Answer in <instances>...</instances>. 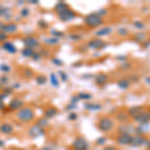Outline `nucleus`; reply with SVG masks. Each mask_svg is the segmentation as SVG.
I'll return each mask as SVG.
<instances>
[{"label": "nucleus", "instance_id": "obj_1", "mask_svg": "<svg viewBox=\"0 0 150 150\" xmlns=\"http://www.w3.org/2000/svg\"><path fill=\"white\" fill-rule=\"evenodd\" d=\"M16 118L22 123H29L35 119V112L32 108L24 106L16 112Z\"/></svg>", "mask_w": 150, "mask_h": 150}, {"label": "nucleus", "instance_id": "obj_2", "mask_svg": "<svg viewBox=\"0 0 150 150\" xmlns=\"http://www.w3.org/2000/svg\"><path fill=\"white\" fill-rule=\"evenodd\" d=\"M96 125H97L99 131H101L103 133H109L112 131L115 127L114 120L111 117H109V116H103V117L99 118Z\"/></svg>", "mask_w": 150, "mask_h": 150}, {"label": "nucleus", "instance_id": "obj_3", "mask_svg": "<svg viewBox=\"0 0 150 150\" xmlns=\"http://www.w3.org/2000/svg\"><path fill=\"white\" fill-rule=\"evenodd\" d=\"M84 23L90 28H97L104 23V20L96 12H93V13L88 14L84 17Z\"/></svg>", "mask_w": 150, "mask_h": 150}, {"label": "nucleus", "instance_id": "obj_4", "mask_svg": "<svg viewBox=\"0 0 150 150\" xmlns=\"http://www.w3.org/2000/svg\"><path fill=\"white\" fill-rule=\"evenodd\" d=\"M90 147L88 140L83 136H77L71 143L72 150H88Z\"/></svg>", "mask_w": 150, "mask_h": 150}, {"label": "nucleus", "instance_id": "obj_5", "mask_svg": "<svg viewBox=\"0 0 150 150\" xmlns=\"http://www.w3.org/2000/svg\"><path fill=\"white\" fill-rule=\"evenodd\" d=\"M133 121L137 124H150V110L145 109L142 111L141 113H139L137 116H135L134 118H132Z\"/></svg>", "mask_w": 150, "mask_h": 150}, {"label": "nucleus", "instance_id": "obj_6", "mask_svg": "<svg viewBox=\"0 0 150 150\" xmlns=\"http://www.w3.org/2000/svg\"><path fill=\"white\" fill-rule=\"evenodd\" d=\"M58 17L63 22H69V21L73 20L76 17V13L75 11L72 10L70 7H67L66 9H64L63 11H61L60 13H58Z\"/></svg>", "mask_w": 150, "mask_h": 150}, {"label": "nucleus", "instance_id": "obj_7", "mask_svg": "<svg viewBox=\"0 0 150 150\" xmlns=\"http://www.w3.org/2000/svg\"><path fill=\"white\" fill-rule=\"evenodd\" d=\"M149 142V139L145 135H139L135 134L132 135V141L130 146L132 147H140V146H146Z\"/></svg>", "mask_w": 150, "mask_h": 150}, {"label": "nucleus", "instance_id": "obj_8", "mask_svg": "<svg viewBox=\"0 0 150 150\" xmlns=\"http://www.w3.org/2000/svg\"><path fill=\"white\" fill-rule=\"evenodd\" d=\"M45 133H46V131H45L44 128L40 127L39 125H37V124H34L33 126H31L28 129L29 137L33 139L38 138V137H41V136H44Z\"/></svg>", "mask_w": 150, "mask_h": 150}, {"label": "nucleus", "instance_id": "obj_9", "mask_svg": "<svg viewBox=\"0 0 150 150\" xmlns=\"http://www.w3.org/2000/svg\"><path fill=\"white\" fill-rule=\"evenodd\" d=\"M132 141V135L127 134V133H123V134H118L115 138V142L117 145L120 146H128L131 144Z\"/></svg>", "mask_w": 150, "mask_h": 150}, {"label": "nucleus", "instance_id": "obj_10", "mask_svg": "<svg viewBox=\"0 0 150 150\" xmlns=\"http://www.w3.org/2000/svg\"><path fill=\"white\" fill-rule=\"evenodd\" d=\"M105 43L102 39L100 38H94V39H91L87 44V47H89L90 49L92 50H99V49H102V48L105 47Z\"/></svg>", "mask_w": 150, "mask_h": 150}, {"label": "nucleus", "instance_id": "obj_11", "mask_svg": "<svg viewBox=\"0 0 150 150\" xmlns=\"http://www.w3.org/2000/svg\"><path fill=\"white\" fill-rule=\"evenodd\" d=\"M135 131V127L133 126L131 123L127 122V123H123L120 124L117 127V133L118 134H123V133H127V134H131Z\"/></svg>", "mask_w": 150, "mask_h": 150}, {"label": "nucleus", "instance_id": "obj_12", "mask_svg": "<svg viewBox=\"0 0 150 150\" xmlns=\"http://www.w3.org/2000/svg\"><path fill=\"white\" fill-rule=\"evenodd\" d=\"M146 109V107L143 105H134L131 106L127 109V114L129 116V118H134L135 116H137L139 113H141L142 111Z\"/></svg>", "mask_w": 150, "mask_h": 150}, {"label": "nucleus", "instance_id": "obj_13", "mask_svg": "<svg viewBox=\"0 0 150 150\" xmlns=\"http://www.w3.org/2000/svg\"><path fill=\"white\" fill-rule=\"evenodd\" d=\"M22 107H24V101L22 100V99H20L18 97L13 98L8 104V108L10 110H13V111H18Z\"/></svg>", "mask_w": 150, "mask_h": 150}, {"label": "nucleus", "instance_id": "obj_14", "mask_svg": "<svg viewBox=\"0 0 150 150\" xmlns=\"http://www.w3.org/2000/svg\"><path fill=\"white\" fill-rule=\"evenodd\" d=\"M113 32V29L110 26H103V27L99 28L98 30L95 31V36L96 37H106L109 36L111 33Z\"/></svg>", "mask_w": 150, "mask_h": 150}, {"label": "nucleus", "instance_id": "obj_15", "mask_svg": "<svg viewBox=\"0 0 150 150\" xmlns=\"http://www.w3.org/2000/svg\"><path fill=\"white\" fill-rule=\"evenodd\" d=\"M22 42H23V44L25 45V47H29V48H35L36 46L39 45V41H38L37 38L32 37V36L23 38Z\"/></svg>", "mask_w": 150, "mask_h": 150}, {"label": "nucleus", "instance_id": "obj_16", "mask_svg": "<svg viewBox=\"0 0 150 150\" xmlns=\"http://www.w3.org/2000/svg\"><path fill=\"white\" fill-rule=\"evenodd\" d=\"M107 82H108V75L107 74L100 72V73H98L95 76V84L99 87L104 86Z\"/></svg>", "mask_w": 150, "mask_h": 150}, {"label": "nucleus", "instance_id": "obj_17", "mask_svg": "<svg viewBox=\"0 0 150 150\" xmlns=\"http://www.w3.org/2000/svg\"><path fill=\"white\" fill-rule=\"evenodd\" d=\"M14 132L13 126L8 122H3L0 124V133L4 135H11Z\"/></svg>", "mask_w": 150, "mask_h": 150}, {"label": "nucleus", "instance_id": "obj_18", "mask_svg": "<svg viewBox=\"0 0 150 150\" xmlns=\"http://www.w3.org/2000/svg\"><path fill=\"white\" fill-rule=\"evenodd\" d=\"M115 119L117 120L118 122L121 123V124L129 122V116L127 114V111H124V110L118 111L115 114Z\"/></svg>", "mask_w": 150, "mask_h": 150}, {"label": "nucleus", "instance_id": "obj_19", "mask_svg": "<svg viewBox=\"0 0 150 150\" xmlns=\"http://www.w3.org/2000/svg\"><path fill=\"white\" fill-rule=\"evenodd\" d=\"M2 48H3L6 52L10 53V54H14V53L17 52V47L12 42H10V41H5V42H3Z\"/></svg>", "mask_w": 150, "mask_h": 150}, {"label": "nucleus", "instance_id": "obj_20", "mask_svg": "<svg viewBox=\"0 0 150 150\" xmlns=\"http://www.w3.org/2000/svg\"><path fill=\"white\" fill-rule=\"evenodd\" d=\"M84 109L88 110V111H93V112H97L102 109V105L99 103H90V102H86L84 103Z\"/></svg>", "mask_w": 150, "mask_h": 150}, {"label": "nucleus", "instance_id": "obj_21", "mask_svg": "<svg viewBox=\"0 0 150 150\" xmlns=\"http://www.w3.org/2000/svg\"><path fill=\"white\" fill-rule=\"evenodd\" d=\"M150 131V124H139L138 126L135 127V134L145 135L147 132Z\"/></svg>", "mask_w": 150, "mask_h": 150}, {"label": "nucleus", "instance_id": "obj_22", "mask_svg": "<svg viewBox=\"0 0 150 150\" xmlns=\"http://www.w3.org/2000/svg\"><path fill=\"white\" fill-rule=\"evenodd\" d=\"M17 25L15 23H7L4 24V27H3V32L6 33L7 35L8 34H13L17 31Z\"/></svg>", "mask_w": 150, "mask_h": 150}, {"label": "nucleus", "instance_id": "obj_23", "mask_svg": "<svg viewBox=\"0 0 150 150\" xmlns=\"http://www.w3.org/2000/svg\"><path fill=\"white\" fill-rule=\"evenodd\" d=\"M58 113V109L56 107H53V106H50L48 107L44 112V117L46 119H51V118L55 117Z\"/></svg>", "mask_w": 150, "mask_h": 150}, {"label": "nucleus", "instance_id": "obj_24", "mask_svg": "<svg viewBox=\"0 0 150 150\" xmlns=\"http://www.w3.org/2000/svg\"><path fill=\"white\" fill-rule=\"evenodd\" d=\"M132 39L134 40L135 42L142 44V43H143L144 41H146V40H147V35H146V33H144V32L135 33V34L132 36Z\"/></svg>", "mask_w": 150, "mask_h": 150}, {"label": "nucleus", "instance_id": "obj_25", "mask_svg": "<svg viewBox=\"0 0 150 150\" xmlns=\"http://www.w3.org/2000/svg\"><path fill=\"white\" fill-rule=\"evenodd\" d=\"M117 86L119 87L120 89H122V90H127L130 87V81L128 80V78L119 79V80L117 81Z\"/></svg>", "mask_w": 150, "mask_h": 150}, {"label": "nucleus", "instance_id": "obj_26", "mask_svg": "<svg viewBox=\"0 0 150 150\" xmlns=\"http://www.w3.org/2000/svg\"><path fill=\"white\" fill-rule=\"evenodd\" d=\"M35 49L34 48H29V47H25L22 49V51H21V54L23 55L24 57L26 58H32V56L34 55L35 53Z\"/></svg>", "mask_w": 150, "mask_h": 150}, {"label": "nucleus", "instance_id": "obj_27", "mask_svg": "<svg viewBox=\"0 0 150 150\" xmlns=\"http://www.w3.org/2000/svg\"><path fill=\"white\" fill-rule=\"evenodd\" d=\"M67 7H69L68 5H67V3H65V2L63 1H60V2H58V3L55 5V11H56V13H60L61 11H63L64 9H66Z\"/></svg>", "mask_w": 150, "mask_h": 150}, {"label": "nucleus", "instance_id": "obj_28", "mask_svg": "<svg viewBox=\"0 0 150 150\" xmlns=\"http://www.w3.org/2000/svg\"><path fill=\"white\" fill-rule=\"evenodd\" d=\"M76 96L78 97L79 100H84V101L90 100V99L92 98V94L87 93V92H79Z\"/></svg>", "mask_w": 150, "mask_h": 150}, {"label": "nucleus", "instance_id": "obj_29", "mask_svg": "<svg viewBox=\"0 0 150 150\" xmlns=\"http://www.w3.org/2000/svg\"><path fill=\"white\" fill-rule=\"evenodd\" d=\"M44 43L47 45H50V46H54L59 43V39L55 37H49V38H45L44 39Z\"/></svg>", "mask_w": 150, "mask_h": 150}, {"label": "nucleus", "instance_id": "obj_30", "mask_svg": "<svg viewBox=\"0 0 150 150\" xmlns=\"http://www.w3.org/2000/svg\"><path fill=\"white\" fill-rule=\"evenodd\" d=\"M50 83L54 87H59V78L55 73L50 74Z\"/></svg>", "mask_w": 150, "mask_h": 150}, {"label": "nucleus", "instance_id": "obj_31", "mask_svg": "<svg viewBox=\"0 0 150 150\" xmlns=\"http://www.w3.org/2000/svg\"><path fill=\"white\" fill-rule=\"evenodd\" d=\"M117 35L120 37H127L129 36V31L126 27H119L117 29Z\"/></svg>", "mask_w": 150, "mask_h": 150}, {"label": "nucleus", "instance_id": "obj_32", "mask_svg": "<svg viewBox=\"0 0 150 150\" xmlns=\"http://www.w3.org/2000/svg\"><path fill=\"white\" fill-rule=\"evenodd\" d=\"M133 27L136 28V29H139V30H142V29H145L146 25H145V23L142 22V21L135 20V21H133Z\"/></svg>", "mask_w": 150, "mask_h": 150}, {"label": "nucleus", "instance_id": "obj_33", "mask_svg": "<svg viewBox=\"0 0 150 150\" xmlns=\"http://www.w3.org/2000/svg\"><path fill=\"white\" fill-rule=\"evenodd\" d=\"M107 136H101L99 137V138L96 140L95 143L98 145V146H104V145H106V143H107Z\"/></svg>", "mask_w": 150, "mask_h": 150}, {"label": "nucleus", "instance_id": "obj_34", "mask_svg": "<svg viewBox=\"0 0 150 150\" xmlns=\"http://www.w3.org/2000/svg\"><path fill=\"white\" fill-rule=\"evenodd\" d=\"M7 96H8V95L5 94V93H0V111L3 110L4 108L6 107L5 103H4V100L6 99Z\"/></svg>", "mask_w": 150, "mask_h": 150}, {"label": "nucleus", "instance_id": "obj_35", "mask_svg": "<svg viewBox=\"0 0 150 150\" xmlns=\"http://www.w3.org/2000/svg\"><path fill=\"white\" fill-rule=\"evenodd\" d=\"M36 124L39 125V126L42 128H45L49 125V121H48V119H46V118L44 117V118H41V119L38 120V121L36 122Z\"/></svg>", "mask_w": 150, "mask_h": 150}, {"label": "nucleus", "instance_id": "obj_36", "mask_svg": "<svg viewBox=\"0 0 150 150\" xmlns=\"http://www.w3.org/2000/svg\"><path fill=\"white\" fill-rule=\"evenodd\" d=\"M11 70L10 68V66H9L8 64H0V71L2 72V73H4V74H6V73H8L9 71Z\"/></svg>", "mask_w": 150, "mask_h": 150}, {"label": "nucleus", "instance_id": "obj_37", "mask_svg": "<svg viewBox=\"0 0 150 150\" xmlns=\"http://www.w3.org/2000/svg\"><path fill=\"white\" fill-rule=\"evenodd\" d=\"M8 82H9V78L6 75H2V76L0 77V86L1 87L6 86L7 84H8Z\"/></svg>", "mask_w": 150, "mask_h": 150}, {"label": "nucleus", "instance_id": "obj_38", "mask_svg": "<svg viewBox=\"0 0 150 150\" xmlns=\"http://www.w3.org/2000/svg\"><path fill=\"white\" fill-rule=\"evenodd\" d=\"M50 33H51L52 37L58 38V39H59L60 37H63L64 36V32H62V31H58V30H52Z\"/></svg>", "mask_w": 150, "mask_h": 150}, {"label": "nucleus", "instance_id": "obj_39", "mask_svg": "<svg viewBox=\"0 0 150 150\" xmlns=\"http://www.w3.org/2000/svg\"><path fill=\"white\" fill-rule=\"evenodd\" d=\"M36 81H37V84H40V85H43V84L46 83L47 78L44 76V75H40V76L36 77Z\"/></svg>", "mask_w": 150, "mask_h": 150}, {"label": "nucleus", "instance_id": "obj_40", "mask_svg": "<svg viewBox=\"0 0 150 150\" xmlns=\"http://www.w3.org/2000/svg\"><path fill=\"white\" fill-rule=\"evenodd\" d=\"M120 68L122 70H129L132 68V63L131 62H123V63L120 65Z\"/></svg>", "mask_w": 150, "mask_h": 150}, {"label": "nucleus", "instance_id": "obj_41", "mask_svg": "<svg viewBox=\"0 0 150 150\" xmlns=\"http://www.w3.org/2000/svg\"><path fill=\"white\" fill-rule=\"evenodd\" d=\"M58 75L60 76V79H61L62 82H67V80H68V76H67V74L64 71H59Z\"/></svg>", "mask_w": 150, "mask_h": 150}, {"label": "nucleus", "instance_id": "obj_42", "mask_svg": "<svg viewBox=\"0 0 150 150\" xmlns=\"http://www.w3.org/2000/svg\"><path fill=\"white\" fill-rule=\"evenodd\" d=\"M23 74L26 78H31V77L33 76V71L31 69H24Z\"/></svg>", "mask_w": 150, "mask_h": 150}, {"label": "nucleus", "instance_id": "obj_43", "mask_svg": "<svg viewBox=\"0 0 150 150\" xmlns=\"http://www.w3.org/2000/svg\"><path fill=\"white\" fill-rule=\"evenodd\" d=\"M29 13H30V11H29V9L28 8H23L22 10L20 11V14H21V16H22L23 18H26L27 16L29 15Z\"/></svg>", "mask_w": 150, "mask_h": 150}, {"label": "nucleus", "instance_id": "obj_44", "mask_svg": "<svg viewBox=\"0 0 150 150\" xmlns=\"http://www.w3.org/2000/svg\"><path fill=\"white\" fill-rule=\"evenodd\" d=\"M77 114L75 112H73V111H71V112L69 113V115H68V119L70 120V121H75V120L77 119Z\"/></svg>", "mask_w": 150, "mask_h": 150}, {"label": "nucleus", "instance_id": "obj_45", "mask_svg": "<svg viewBox=\"0 0 150 150\" xmlns=\"http://www.w3.org/2000/svg\"><path fill=\"white\" fill-rule=\"evenodd\" d=\"M127 59H128L127 55H118V56H116V60L121 61V62H126Z\"/></svg>", "mask_w": 150, "mask_h": 150}, {"label": "nucleus", "instance_id": "obj_46", "mask_svg": "<svg viewBox=\"0 0 150 150\" xmlns=\"http://www.w3.org/2000/svg\"><path fill=\"white\" fill-rule=\"evenodd\" d=\"M69 39H71L72 41H78L79 39H81V35H78V34H70L69 35Z\"/></svg>", "mask_w": 150, "mask_h": 150}, {"label": "nucleus", "instance_id": "obj_47", "mask_svg": "<svg viewBox=\"0 0 150 150\" xmlns=\"http://www.w3.org/2000/svg\"><path fill=\"white\" fill-rule=\"evenodd\" d=\"M38 25H39V27L42 29H46L48 27V23L44 20H40L39 22H38Z\"/></svg>", "mask_w": 150, "mask_h": 150}, {"label": "nucleus", "instance_id": "obj_48", "mask_svg": "<svg viewBox=\"0 0 150 150\" xmlns=\"http://www.w3.org/2000/svg\"><path fill=\"white\" fill-rule=\"evenodd\" d=\"M7 38H8V35H7L6 33L0 32V41H1V42H5L7 40Z\"/></svg>", "mask_w": 150, "mask_h": 150}, {"label": "nucleus", "instance_id": "obj_49", "mask_svg": "<svg viewBox=\"0 0 150 150\" xmlns=\"http://www.w3.org/2000/svg\"><path fill=\"white\" fill-rule=\"evenodd\" d=\"M41 57H42V55H41L39 52H35L34 55L32 56V59L35 60V61H38V60L41 59Z\"/></svg>", "mask_w": 150, "mask_h": 150}, {"label": "nucleus", "instance_id": "obj_50", "mask_svg": "<svg viewBox=\"0 0 150 150\" xmlns=\"http://www.w3.org/2000/svg\"><path fill=\"white\" fill-rule=\"evenodd\" d=\"M96 13H97L99 16H101V17L103 18V16L107 14V10H106V9H100V10H98Z\"/></svg>", "mask_w": 150, "mask_h": 150}, {"label": "nucleus", "instance_id": "obj_51", "mask_svg": "<svg viewBox=\"0 0 150 150\" xmlns=\"http://www.w3.org/2000/svg\"><path fill=\"white\" fill-rule=\"evenodd\" d=\"M52 62H53L54 64H56L57 66H62V64H63V63H62L61 60L58 59V58H53V59H52Z\"/></svg>", "mask_w": 150, "mask_h": 150}, {"label": "nucleus", "instance_id": "obj_52", "mask_svg": "<svg viewBox=\"0 0 150 150\" xmlns=\"http://www.w3.org/2000/svg\"><path fill=\"white\" fill-rule=\"evenodd\" d=\"M102 150H118V149H117V147L113 146V145H106V146L103 147Z\"/></svg>", "mask_w": 150, "mask_h": 150}, {"label": "nucleus", "instance_id": "obj_53", "mask_svg": "<svg viewBox=\"0 0 150 150\" xmlns=\"http://www.w3.org/2000/svg\"><path fill=\"white\" fill-rule=\"evenodd\" d=\"M128 80L130 81V83H131V82H138L139 78H138L137 76H135V75H131V76H129Z\"/></svg>", "mask_w": 150, "mask_h": 150}, {"label": "nucleus", "instance_id": "obj_54", "mask_svg": "<svg viewBox=\"0 0 150 150\" xmlns=\"http://www.w3.org/2000/svg\"><path fill=\"white\" fill-rule=\"evenodd\" d=\"M141 45H142V47H143V48H149L150 47V40L147 39L146 41H144Z\"/></svg>", "mask_w": 150, "mask_h": 150}, {"label": "nucleus", "instance_id": "obj_55", "mask_svg": "<svg viewBox=\"0 0 150 150\" xmlns=\"http://www.w3.org/2000/svg\"><path fill=\"white\" fill-rule=\"evenodd\" d=\"M75 108H77V105L76 104H73V103H70L68 106H67V109L68 110H73Z\"/></svg>", "mask_w": 150, "mask_h": 150}, {"label": "nucleus", "instance_id": "obj_56", "mask_svg": "<svg viewBox=\"0 0 150 150\" xmlns=\"http://www.w3.org/2000/svg\"><path fill=\"white\" fill-rule=\"evenodd\" d=\"M79 101V99L78 97H77L76 95H74V96H72V98H71V103H73V104H77V102Z\"/></svg>", "mask_w": 150, "mask_h": 150}, {"label": "nucleus", "instance_id": "obj_57", "mask_svg": "<svg viewBox=\"0 0 150 150\" xmlns=\"http://www.w3.org/2000/svg\"><path fill=\"white\" fill-rule=\"evenodd\" d=\"M38 150H53V149L51 148V146H44V147H42V148H40Z\"/></svg>", "mask_w": 150, "mask_h": 150}, {"label": "nucleus", "instance_id": "obj_58", "mask_svg": "<svg viewBox=\"0 0 150 150\" xmlns=\"http://www.w3.org/2000/svg\"><path fill=\"white\" fill-rule=\"evenodd\" d=\"M145 83H147L148 85H150V76L145 77Z\"/></svg>", "mask_w": 150, "mask_h": 150}, {"label": "nucleus", "instance_id": "obj_59", "mask_svg": "<svg viewBox=\"0 0 150 150\" xmlns=\"http://www.w3.org/2000/svg\"><path fill=\"white\" fill-rule=\"evenodd\" d=\"M3 27H4V23L0 22V32H3Z\"/></svg>", "mask_w": 150, "mask_h": 150}, {"label": "nucleus", "instance_id": "obj_60", "mask_svg": "<svg viewBox=\"0 0 150 150\" xmlns=\"http://www.w3.org/2000/svg\"><path fill=\"white\" fill-rule=\"evenodd\" d=\"M5 145V143H4V141L2 139H0V148H2V147Z\"/></svg>", "mask_w": 150, "mask_h": 150}, {"label": "nucleus", "instance_id": "obj_61", "mask_svg": "<svg viewBox=\"0 0 150 150\" xmlns=\"http://www.w3.org/2000/svg\"><path fill=\"white\" fill-rule=\"evenodd\" d=\"M30 4H38V1L37 0H32V1H28Z\"/></svg>", "mask_w": 150, "mask_h": 150}, {"label": "nucleus", "instance_id": "obj_62", "mask_svg": "<svg viewBox=\"0 0 150 150\" xmlns=\"http://www.w3.org/2000/svg\"><path fill=\"white\" fill-rule=\"evenodd\" d=\"M146 149L147 150H150V140H149V142L147 143V145H146Z\"/></svg>", "mask_w": 150, "mask_h": 150}, {"label": "nucleus", "instance_id": "obj_63", "mask_svg": "<svg viewBox=\"0 0 150 150\" xmlns=\"http://www.w3.org/2000/svg\"><path fill=\"white\" fill-rule=\"evenodd\" d=\"M149 40H150V37H149Z\"/></svg>", "mask_w": 150, "mask_h": 150}]
</instances>
